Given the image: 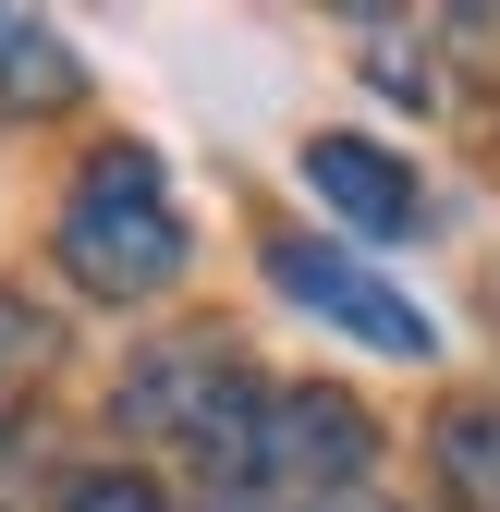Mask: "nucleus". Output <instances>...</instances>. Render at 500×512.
<instances>
[{
  "instance_id": "1",
  "label": "nucleus",
  "mask_w": 500,
  "mask_h": 512,
  "mask_svg": "<svg viewBox=\"0 0 500 512\" xmlns=\"http://www.w3.org/2000/svg\"><path fill=\"white\" fill-rule=\"evenodd\" d=\"M61 269H74L98 305H147L159 281H183V220H171V183L147 147H110L74 208H61Z\"/></svg>"
},
{
  "instance_id": "2",
  "label": "nucleus",
  "mask_w": 500,
  "mask_h": 512,
  "mask_svg": "<svg viewBox=\"0 0 500 512\" xmlns=\"http://www.w3.org/2000/svg\"><path fill=\"white\" fill-rule=\"evenodd\" d=\"M122 427H147V439H183V452H208V464H257V427H269V391L244 378L208 330L196 342H159L135 378H122Z\"/></svg>"
},
{
  "instance_id": "3",
  "label": "nucleus",
  "mask_w": 500,
  "mask_h": 512,
  "mask_svg": "<svg viewBox=\"0 0 500 512\" xmlns=\"http://www.w3.org/2000/svg\"><path fill=\"white\" fill-rule=\"evenodd\" d=\"M269 281H281L293 305H318L330 330H354L366 354H427V342H440V330H427V305H415V293L366 281L354 256H330V244H269Z\"/></svg>"
},
{
  "instance_id": "4",
  "label": "nucleus",
  "mask_w": 500,
  "mask_h": 512,
  "mask_svg": "<svg viewBox=\"0 0 500 512\" xmlns=\"http://www.w3.org/2000/svg\"><path fill=\"white\" fill-rule=\"evenodd\" d=\"M366 452H379L366 403H342V391H269L257 476H293V488H330L342 500V476H366Z\"/></svg>"
},
{
  "instance_id": "5",
  "label": "nucleus",
  "mask_w": 500,
  "mask_h": 512,
  "mask_svg": "<svg viewBox=\"0 0 500 512\" xmlns=\"http://www.w3.org/2000/svg\"><path fill=\"white\" fill-rule=\"evenodd\" d=\"M305 196L342 208V232H366V244H403L415 232V171L391 147H366V135H318V147H305Z\"/></svg>"
},
{
  "instance_id": "6",
  "label": "nucleus",
  "mask_w": 500,
  "mask_h": 512,
  "mask_svg": "<svg viewBox=\"0 0 500 512\" xmlns=\"http://www.w3.org/2000/svg\"><path fill=\"white\" fill-rule=\"evenodd\" d=\"M0 98H25V110H61V98H74V49H61L37 13H0Z\"/></svg>"
},
{
  "instance_id": "7",
  "label": "nucleus",
  "mask_w": 500,
  "mask_h": 512,
  "mask_svg": "<svg viewBox=\"0 0 500 512\" xmlns=\"http://www.w3.org/2000/svg\"><path fill=\"white\" fill-rule=\"evenodd\" d=\"M440 464H452V488L476 512H500V415H452L440 427Z\"/></svg>"
},
{
  "instance_id": "8",
  "label": "nucleus",
  "mask_w": 500,
  "mask_h": 512,
  "mask_svg": "<svg viewBox=\"0 0 500 512\" xmlns=\"http://www.w3.org/2000/svg\"><path fill=\"white\" fill-rule=\"evenodd\" d=\"M61 512H171V500H159L147 476H122V464H110V476H74V488H61Z\"/></svg>"
},
{
  "instance_id": "9",
  "label": "nucleus",
  "mask_w": 500,
  "mask_h": 512,
  "mask_svg": "<svg viewBox=\"0 0 500 512\" xmlns=\"http://www.w3.org/2000/svg\"><path fill=\"white\" fill-rule=\"evenodd\" d=\"M208 512H269V488H208Z\"/></svg>"
},
{
  "instance_id": "10",
  "label": "nucleus",
  "mask_w": 500,
  "mask_h": 512,
  "mask_svg": "<svg viewBox=\"0 0 500 512\" xmlns=\"http://www.w3.org/2000/svg\"><path fill=\"white\" fill-rule=\"evenodd\" d=\"M318 512H391V500H318Z\"/></svg>"
}]
</instances>
